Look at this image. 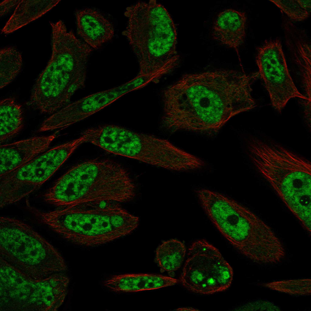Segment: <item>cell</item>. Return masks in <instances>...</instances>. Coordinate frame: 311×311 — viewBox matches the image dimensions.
<instances>
[{
    "label": "cell",
    "mask_w": 311,
    "mask_h": 311,
    "mask_svg": "<svg viewBox=\"0 0 311 311\" xmlns=\"http://www.w3.org/2000/svg\"><path fill=\"white\" fill-rule=\"evenodd\" d=\"M256 61L259 75L264 82L271 104L278 112L281 113L292 98L310 101L295 85L279 40L266 41L258 48Z\"/></svg>",
    "instance_id": "obj_12"
},
{
    "label": "cell",
    "mask_w": 311,
    "mask_h": 311,
    "mask_svg": "<svg viewBox=\"0 0 311 311\" xmlns=\"http://www.w3.org/2000/svg\"><path fill=\"white\" fill-rule=\"evenodd\" d=\"M125 15L128 23L122 34L138 59L137 76L149 83H158L179 63L174 23L166 9L155 0L131 5Z\"/></svg>",
    "instance_id": "obj_2"
},
{
    "label": "cell",
    "mask_w": 311,
    "mask_h": 311,
    "mask_svg": "<svg viewBox=\"0 0 311 311\" xmlns=\"http://www.w3.org/2000/svg\"><path fill=\"white\" fill-rule=\"evenodd\" d=\"M310 279L285 280L263 284L271 289L289 294L308 296L311 293Z\"/></svg>",
    "instance_id": "obj_22"
},
{
    "label": "cell",
    "mask_w": 311,
    "mask_h": 311,
    "mask_svg": "<svg viewBox=\"0 0 311 311\" xmlns=\"http://www.w3.org/2000/svg\"><path fill=\"white\" fill-rule=\"evenodd\" d=\"M128 93L124 84L68 104L47 119L52 130L63 129L97 112Z\"/></svg>",
    "instance_id": "obj_13"
},
{
    "label": "cell",
    "mask_w": 311,
    "mask_h": 311,
    "mask_svg": "<svg viewBox=\"0 0 311 311\" xmlns=\"http://www.w3.org/2000/svg\"><path fill=\"white\" fill-rule=\"evenodd\" d=\"M0 259L26 276L42 279L67 270L57 251L30 225L1 217Z\"/></svg>",
    "instance_id": "obj_8"
},
{
    "label": "cell",
    "mask_w": 311,
    "mask_h": 311,
    "mask_svg": "<svg viewBox=\"0 0 311 311\" xmlns=\"http://www.w3.org/2000/svg\"><path fill=\"white\" fill-rule=\"evenodd\" d=\"M21 0H5L2 1L0 4V16L8 13L12 9L17 6Z\"/></svg>",
    "instance_id": "obj_24"
},
{
    "label": "cell",
    "mask_w": 311,
    "mask_h": 311,
    "mask_svg": "<svg viewBox=\"0 0 311 311\" xmlns=\"http://www.w3.org/2000/svg\"><path fill=\"white\" fill-rule=\"evenodd\" d=\"M291 19L301 21L309 16L311 0H269Z\"/></svg>",
    "instance_id": "obj_23"
},
{
    "label": "cell",
    "mask_w": 311,
    "mask_h": 311,
    "mask_svg": "<svg viewBox=\"0 0 311 311\" xmlns=\"http://www.w3.org/2000/svg\"><path fill=\"white\" fill-rule=\"evenodd\" d=\"M56 137L37 136L0 145V175L15 170L29 162L49 147Z\"/></svg>",
    "instance_id": "obj_14"
},
{
    "label": "cell",
    "mask_w": 311,
    "mask_h": 311,
    "mask_svg": "<svg viewBox=\"0 0 311 311\" xmlns=\"http://www.w3.org/2000/svg\"><path fill=\"white\" fill-rule=\"evenodd\" d=\"M22 62L20 53L15 48L8 47L0 50V89L15 78L21 70Z\"/></svg>",
    "instance_id": "obj_21"
},
{
    "label": "cell",
    "mask_w": 311,
    "mask_h": 311,
    "mask_svg": "<svg viewBox=\"0 0 311 311\" xmlns=\"http://www.w3.org/2000/svg\"><path fill=\"white\" fill-rule=\"evenodd\" d=\"M253 163L298 218L311 213V166L309 161L275 144L255 138L247 145Z\"/></svg>",
    "instance_id": "obj_7"
},
{
    "label": "cell",
    "mask_w": 311,
    "mask_h": 311,
    "mask_svg": "<svg viewBox=\"0 0 311 311\" xmlns=\"http://www.w3.org/2000/svg\"><path fill=\"white\" fill-rule=\"evenodd\" d=\"M181 280L189 290L210 294L231 285L232 269L218 249L204 240L194 242L188 250Z\"/></svg>",
    "instance_id": "obj_11"
},
{
    "label": "cell",
    "mask_w": 311,
    "mask_h": 311,
    "mask_svg": "<svg viewBox=\"0 0 311 311\" xmlns=\"http://www.w3.org/2000/svg\"><path fill=\"white\" fill-rule=\"evenodd\" d=\"M200 203L222 235L243 255L259 264L278 262L285 250L271 228L248 209L208 189L196 191Z\"/></svg>",
    "instance_id": "obj_4"
},
{
    "label": "cell",
    "mask_w": 311,
    "mask_h": 311,
    "mask_svg": "<svg viewBox=\"0 0 311 311\" xmlns=\"http://www.w3.org/2000/svg\"><path fill=\"white\" fill-rule=\"evenodd\" d=\"M76 15L78 33L92 48H99L113 37L112 25L97 11L91 8L78 10Z\"/></svg>",
    "instance_id": "obj_16"
},
{
    "label": "cell",
    "mask_w": 311,
    "mask_h": 311,
    "mask_svg": "<svg viewBox=\"0 0 311 311\" xmlns=\"http://www.w3.org/2000/svg\"><path fill=\"white\" fill-rule=\"evenodd\" d=\"M52 42L51 58L35 82L28 103L49 114L68 104L75 92L85 86L87 60L93 50L66 31L53 32Z\"/></svg>",
    "instance_id": "obj_5"
},
{
    "label": "cell",
    "mask_w": 311,
    "mask_h": 311,
    "mask_svg": "<svg viewBox=\"0 0 311 311\" xmlns=\"http://www.w3.org/2000/svg\"><path fill=\"white\" fill-rule=\"evenodd\" d=\"M84 142L80 137L53 147L20 167L0 176V207L15 203L38 189Z\"/></svg>",
    "instance_id": "obj_10"
},
{
    "label": "cell",
    "mask_w": 311,
    "mask_h": 311,
    "mask_svg": "<svg viewBox=\"0 0 311 311\" xmlns=\"http://www.w3.org/2000/svg\"><path fill=\"white\" fill-rule=\"evenodd\" d=\"M125 169L107 159L85 161L72 167L45 194V201L61 208L126 203L135 195Z\"/></svg>",
    "instance_id": "obj_3"
},
{
    "label": "cell",
    "mask_w": 311,
    "mask_h": 311,
    "mask_svg": "<svg viewBox=\"0 0 311 311\" xmlns=\"http://www.w3.org/2000/svg\"><path fill=\"white\" fill-rule=\"evenodd\" d=\"M0 143L17 134L23 127L22 106L9 97L0 103Z\"/></svg>",
    "instance_id": "obj_19"
},
{
    "label": "cell",
    "mask_w": 311,
    "mask_h": 311,
    "mask_svg": "<svg viewBox=\"0 0 311 311\" xmlns=\"http://www.w3.org/2000/svg\"><path fill=\"white\" fill-rule=\"evenodd\" d=\"M1 311H55L63 303L69 278L61 273L36 280L0 259Z\"/></svg>",
    "instance_id": "obj_9"
},
{
    "label": "cell",
    "mask_w": 311,
    "mask_h": 311,
    "mask_svg": "<svg viewBox=\"0 0 311 311\" xmlns=\"http://www.w3.org/2000/svg\"><path fill=\"white\" fill-rule=\"evenodd\" d=\"M258 76L226 70L183 75L163 91L161 126L215 135L233 117L256 106L251 85Z\"/></svg>",
    "instance_id": "obj_1"
},
{
    "label": "cell",
    "mask_w": 311,
    "mask_h": 311,
    "mask_svg": "<svg viewBox=\"0 0 311 311\" xmlns=\"http://www.w3.org/2000/svg\"><path fill=\"white\" fill-rule=\"evenodd\" d=\"M186 252L181 242L172 239L163 242L156 251V258L161 268L169 273L173 272L181 266Z\"/></svg>",
    "instance_id": "obj_20"
},
{
    "label": "cell",
    "mask_w": 311,
    "mask_h": 311,
    "mask_svg": "<svg viewBox=\"0 0 311 311\" xmlns=\"http://www.w3.org/2000/svg\"><path fill=\"white\" fill-rule=\"evenodd\" d=\"M41 222L71 242L97 246L127 235L138 225L139 218L117 203L61 208L45 212L37 210Z\"/></svg>",
    "instance_id": "obj_6"
},
{
    "label": "cell",
    "mask_w": 311,
    "mask_h": 311,
    "mask_svg": "<svg viewBox=\"0 0 311 311\" xmlns=\"http://www.w3.org/2000/svg\"><path fill=\"white\" fill-rule=\"evenodd\" d=\"M247 17L244 12L229 9L220 12L213 24L212 38L237 52L245 37Z\"/></svg>",
    "instance_id": "obj_15"
},
{
    "label": "cell",
    "mask_w": 311,
    "mask_h": 311,
    "mask_svg": "<svg viewBox=\"0 0 311 311\" xmlns=\"http://www.w3.org/2000/svg\"><path fill=\"white\" fill-rule=\"evenodd\" d=\"M177 282L176 279L159 275L125 274L113 275L104 280L103 285L114 292H133L157 289Z\"/></svg>",
    "instance_id": "obj_17"
},
{
    "label": "cell",
    "mask_w": 311,
    "mask_h": 311,
    "mask_svg": "<svg viewBox=\"0 0 311 311\" xmlns=\"http://www.w3.org/2000/svg\"><path fill=\"white\" fill-rule=\"evenodd\" d=\"M60 1L21 0L1 30L9 34L38 19L51 10Z\"/></svg>",
    "instance_id": "obj_18"
}]
</instances>
